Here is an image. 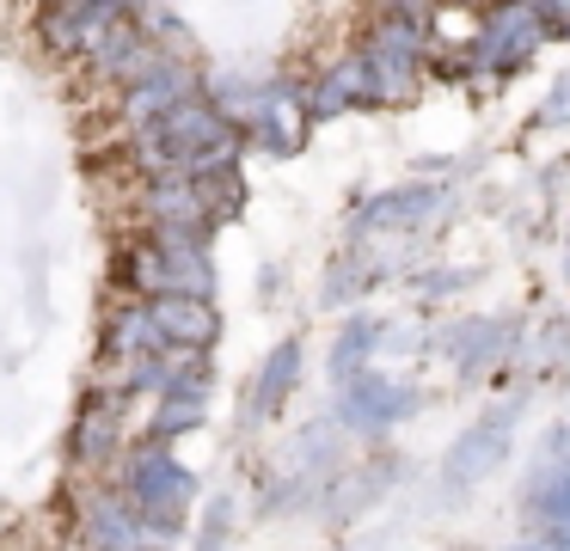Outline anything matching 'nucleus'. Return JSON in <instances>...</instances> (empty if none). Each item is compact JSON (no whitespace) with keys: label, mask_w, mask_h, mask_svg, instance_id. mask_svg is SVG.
<instances>
[{"label":"nucleus","mask_w":570,"mask_h":551,"mask_svg":"<svg viewBox=\"0 0 570 551\" xmlns=\"http://www.w3.org/2000/svg\"><path fill=\"white\" fill-rule=\"evenodd\" d=\"M117 484H124V496L136 502L141 527H148L154 545H173V539H185V521H190V502H197V472H190L185 460L173 453V441H129L124 460H117Z\"/></svg>","instance_id":"obj_1"},{"label":"nucleus","mask_w":570,"mask_h":551,"mask_svg":"<svg viewBox=\"0 0 570 551\" xmlns=\"http://www.w3.org/2000/svg\"><path fill=\"white\" fill-rule=\"evenodd\" d=\"M540 49H552V31H546L540 7H533V0H491V7L479 12V37H472V61H479L472 98L509 86Z\"/></svg>","instance_id":"obj_2"},{"label":"nucleus","mask_w":570,"mask_h":551,"mask_svg":"<svg viewBox=\"0 0 570 551\" xmlns=\"http://www.w3.org/2000/svg\"><path fill=\"white\" fill-rule=\"evenodd\" d=\"M356 49L374 80V110H405L423 98V86H430V37L386 24V19H362Z\"/></svg>","instance_id":"obj_3"},{"label":"nucleus","mask_w":570,"mask_h":551,"mask_svg":"<svg viewBox=\"0 0 570 551\" xmlns=\"http://www.w3.org/2000/svg\"><path fill=\"white\" fill-rule=\"evenodd\" d=\"M454 184L442 178H405V184H386V190L362 196L350 208V239H411V233L435 227V220L454 208Z\"/></svg>","instance_id":"obj_4"},{"label":"nucleus","mask_w":570,"mask_h":551,"mask_svg":"<svg viewBox=\"0 0 570 551\" xmlns=\"http://www.w3.org/2000/svg\"><path fill=\"white\" fill-rule=\"evenodd\" d=\"M141 0H43L38 7V43L56 61H87L124 19H136Z\"/></svg>","instance_id":"obj_5"},{"label":"nucleus","mask_w":570,"mask_h":551,"mask_svg":"<svg viewBox=\"0 0 570 551\" xmlns=\"http://www.w3.org/2000/svg\"><path fill=\"white\" fill-rule=\"evenodd\" d=\"M417 411H423V392L405 386V380H393V374H381V367H362L356 380H344V386H337V404H332V416L362 441L393 435V429Z\"/></svg>","instance_id":"obj_6"},{"label":"nucleus","mask_w":570,"mask_h":551,"mask_svg":"<svg viewBox=\"0 0 570 551\" xmlns=\"http://www.w3.org/2000/svg\"><path fill=\"white\" fill-rule=\"evenodd\" d=\"M515 416H521V399H509V404H497V411H484L472 429H460V441L442 453V484H448V496H472V490H479L484 478H491L497 465L509 460Z\"/></svg>","instance_id":"obj_7"},{"label":"nucleus","mask_w":570,"mask_h":551,"mask_svg":"<svg viewBox=\"0 0 570 551\" xmlns=\"http://www.w3.org/2000/svg\"><path fill=\"white\" fill-rule=\"evenodd\" d=\"M313 129H320V122H313V105H307V73H295V68L271 73V80H264V105H258V117H252L246 141L258 147V154H271V159H288V154L307 147Z\"/></svg>","instance_id":"obj_8"},{"label":"nucleus","mask_w":570,"mask_h":551,"mask_svg":"<svg viewBox=\"0 0 570 551\" xmlns=\"http://www.w3.org/2000/svg\"><path fill=\"white\" fill-rule=\"evenodd\" d=\"M435 350L454 362V374H497V367L515 362L521 350V325L497 313H460L435 331Z\"/></svg>","instance_id":"obj_9"},{"label":"nucleus","mask_w":570,"mask_h":551,"mask_svg":"<svg viewBox=\"0 0 570 551\" xmlns=\"http://www.w3.org/2000/svg\"><path fill=\"white\" fill-rule=\"evenodd\" d=\"M129 392L111 386H87V404H80L75 429H68V465L75 472H105V465L124 460V416H129Z\"/></svg>","instance_id":"obj_10"},{"label":"nucleus","mask_w":570,"mask_h":551,"mask_svg":"<svg viewBox=\"0 0 570 551\" xmlns=\"http://www.w3.org/2000/svg\"><path fill=\"white\" fill-rule=\"evenodd\" d=\"M75 539L87 551H141V545H154L148 539V527H141V514H136V502L124 496V484H87V490H75Z\"/></svg>","instance_id":"obj_11"},{"label":"nucleus","mask_w":570,"mask_h":551,"mask_svg":"<svg viewBox=\"0 0 570 551\" xmlns=\"http://www.w3.org/2000/svg\"><path fill=\"white\" fill-rule=\"evenodd\" d=\"M203 73H209V68H197L190 56H166L154 73H141L136 86H124V92H117V122H124L129 135L148 129V122H160L166 110H178L185 98L203 92Z\"/></svg>","instance_id":"obj_12"},{"label":"nucleus","mask_w":570,"mask_h":551,"mask_svg":"<svg viewBox=\"0 0 570 551\" xmlns=\"http://www.w3.org/2000/svg\"><path fill=\"white\" fill-rule=\"evenodd\" d=\"M307 105H313V122H337L350 110H374V80H368V61L362 49H337L325 68L307 73Z\"/></svg>","instance_id":"obj_13"},{"label":"nucleus","mask_w":570,"mask_h":551,"mask_svg":"<svg viewBox=\"0 0 570 551\" xmlns=\"http://www.w3.org/2000/svg\"><path fill=\"white\" fill-rule=\"evenodd\" d=\"M166 56H173V49L154 43V37L141 31V19H124V24H117V31L105 37V43L92 49V56H87V73H92L99 86H111V92H124V86H136L141 73L160 68Z\"/></svg>","instance_id":"obj_14"},{"label":"nucleus","mask_w":570,"mask_h":551,"mask_svg":"<svg viewBox=\"0 0 570 551\" xmlns=\"http://www.w3.org/2000/svg\"><path fill=\"white\" fill-rule=\"evenodd\" d=\"M136 208H141V227H203V233H222L203 208V190L190 171H154L141 178L136 190Z\"/></svg>","instance_id":"obj_15"},{"label":"nucleus","mask_w":570,"mask_h":551,"mask_svg":"<svg viewBox=\"0 0 570 551\" xmlns=\"http://www.w3.org/2000/svg\"><path fill=\"white\" fill-rule=\"evenodd\" d=\"M209 392H215V362L209 367H190L178 374L173 386L154 399V416H148V435L154 441H178V435H197L209 423Z\"/></svg>","instance_id":"obj_16"},{"label":"nucleus","mask_w":570,"mask_h":551,"mask_svg":"<svg viewBox=\"0 0 570 551\" xmlns=\"http://www.w3.org/2000/svg\"><path fill=\"white\" fill-rule=\"evenodd\" d=\"M301 362H307L301 337H283V343H276V350L258 362V374H252L246 404H239V423H271V416L288 404V392L301 386Z\"/></svg>","instance_id":"obj_17"},{"label":"nucleus","mask_w":570,"mask_h":551,"mask_svg":"<svg viewBox=\"0 0 570 551\" xmlns=\"http://www.w3.org/2000/svg\"><path fill=\"white\" fill-rule=\"evenodd\" d=\"M160 350H173V343H166L160 325H154V306L117 294L111 313H105V325H99V355L105 362H141V355H160Z\"/></svg>","instance_id":"obj_18"},{"label":"nucleus","mask_w":570,"mask_h":551,"mask_svg":"<svg viewBox=\"0 0 570 551\" xmlns=\"http://www.w3.org/2000/svg\"><path fill=\"white\" fill-rule=\"evenodd\" d=\"M154 325H160L166 343H178V350H209L222 343V306L203 301V294H154Z\"/></svg>","instance_id":"obj_19"},{"label":"nucleus","mask_w":570,"mask_h":551,"mask_svg":"<svg viewBox=\"0 0 570 551\" xmlns=\"http://www.w3.org/2000/svg\"><path fill=\"white\" fill-rule=\"evenodd\" d=\"M386 269L393 264L381 257V245H368V239L344 245V252H332V264H325V276H320V301L325 306H350L356 294H368Z\"/></svg>","instance_id":"obj_20"},{"label":"nucleus","mask_w":570,"mask_h":551,"mask_svg":"<svg viewBox=\"0 0 570 551\" xmlns=\"http://www.w3.org/2000/svg\"><path fill=\"white\" fill-rule=\"evenodd\" d=\"M381 343H386V318H374V313H350L344 325H337L332 350H325V374H332L337 386H344V380H356L362 367H374Z\"/></svg>","instance_id":"obj_21"},{"label":"nucleus","mask_w":570,"mask_h":551,"mask_svg":"<svg viewBox=\"0 0 570 551\" xmlns=\"http://www.w3.org/2000/svg\"><path fill=\"white\" fill-rule=\"evenodd\" d=\"M203 98H209L234 129H252V117H258V105H264V80L258 73H239V68H215V73H203Z\"/></svg>","instance_id":"obj_22"},{"label":"nucleus","mask_w":570,"mask_h":551,"mask_svg":"<svg viewBox=\"0 0 570 551\" xmlns=\"http://www.w3.org/2000/svg\"><path fill=\"white\" fill-rule=\"evenodd\" d=\"M521 514L533 527H564L570 533V465H540L521 490Z\"/></svg>","instance_id":"obj_23"},{"label":"nucleus","mask_w":570,"mask_h":551,"mask_svg":"<svg viewBox=\"0 0 570 551\" xmlns=\"http://www.w3.org/2000/svg\"><path fill=\"white\" fill-rule=\"evenodd\" d=\"M190 178H197L203 208H209L215 227H227V220L246 215V171H239V159L234 166H215V171H190Z\"/></svg>","instance_id":"obj_24"},{"label":"nucleus","mask_w":570,"mask_h":551,"mask_svg":"<svg viewBox=\"0 0 570 551\" xmlns=\"http://www.w3.org/2000/svg\"><path fill=\"white\" fill-rule=\"evenodd\" d=\"M435 12H442V0H362V19L405 24V31L430 37V43H435Z\"/></svg>","instance_id":"obj_25"},{"label":"nucleus","mask_w":570,"mask_h":551,"mask_svg":"<svg viewBox=\"0 0 570 551\" xmlns=\"http://www.w3.org/2000/svg\"><path fill=\"white\" fill-rule=\"evenodd\" d=\"M136 19H141V31H148L160 49H173V56H190V31H185V19H178L173 7H160V0H141Z\"/></svg>","instance_id":"obj_26"},{"label":"nucleus","mask_w":570,"mask_h":551,"mask_svg":"<svg viewBox=\"0 0 570 551\" xmlns=\"http://www.w3.org/2000/svg\"><path fill=\"white\" fill-rule=\"evenodd\" d=\"M227 527H234V496H209V509H203V527H197V545L190 551H227Z\"/></svg>","instance_id":"obj_27"},{"label":"nucleus","mask_w":570,"mask_h":551,"mask_svg":"<svg viewBox=\"0 0 570 551\" xmlns=\"http://www.w3.org/2000/svg\"><path fill=\"white\" fill-rule=\"evenodd\" d=\"M533 122H540V129H570V73H552V86H546Z\"/></svg>","instance_id":"obj_28"},{"label":"nucleus","mask_w":570,"mask_h":551,"mask_svg":"<svg viewBox=\"0 0 570 551\" xmlns=\"http://www.w3.org/2000/svg\"><path fill=\"white\" fill-rule=\"evenodd\" d=\"M472 282V269H430V276H411V288L423 294V301H448V294H460Z\"/></svg>","instance_id":"obj_29"},{"label":"nucleus","mask_w":570,"mask_h":551,"mask_svg":"<svg viewBox=\"0 0 570 551\" xmlns=\"http://www.w3.org/2000/svg\"><path fill=\"white\" fill-rule=\"evenodd\" d=\"M503 551H570V533L564 527H528V533L509 539Z\"/></svg>","instance_id":"obj_30"},{"label":"nucleus","mask_w":570,"mask_h":551,"mask_svg":"<svg viewBox=\"0 0 570 551\" xmlns=\"http://www.w3.org/2000/svg\"><path fill=\"white\" fill-rule=\"evenodd\" d=\"M448 7H460V12H484L491 0H448Z\"/></svg>","instance_id":"obj_31"},{"label":"nucleus","mask_w":570,"mask_h":551,"mask_svg":"<svg viewBox=\"0 0 570 551\" xmlns=\"http://www.w3.org/2000/svg\"><path fill=\"white\" fill-rule=\"evenodd\" d=\"M564 288H570V233H564Z\"/></svg>","instance_id":"obj_32"},{"label":"nucleus","mask_w":570,"mask_h":551,"mask_svg":"<svg viewBox=\"0 0 570 551\" xmlns=\"http://www.w3.org/2000/svg\"><path fill=\"white\" fill-rule=\"evenodd\" d=\"M141 551H160V545H141Z\"/></svg>","instance_id":"obj_33"}]
</instances>
